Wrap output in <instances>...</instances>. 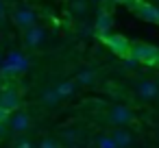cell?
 <instances>
[{
    "mask_svg": "<svg viewBox=\"0 0 159 148\" xmlns=\"http://www.w3.org/2000/svg\"><path fill=\"white\" fill-rule=\"evenodd\" d=\"M107 118H109V122H111L113 126H129V124L135 120V113H133V109H129L126 105H113V107L109 109Z\"/></svg>",
    "mask_w": 159,
    "mask_h": 148,
    "instance_id": "6da1fadb",
    "label": "cell"
},
{
    "mask_svg": "<svg viewBox=\"0 0 159 148\" xmlns=\"http://www.w3.org/2000/svg\"><path fill=\"white\" fill-rule=\"evenodd\" d=\"M131 57L137 63H157L159 61V50L152 48V46H148V44H133Z\"/></svg>",
    "mask_w": 159,
    "mask_h": 148,
    "instance_id": "7a4b0ae2",
    "label": "cell"
},
{
    "mask_svg": "<svg viewBox=\"0 0 159 148\" xmlns=\"http://www.w3.org/2000/svg\"><path fill=\"white\" fill-rule=\"evenodd\" d=\"M105 42H107V46H109L113 52H118V55H131V48H133V44H131L126 37H122V35H109V33H105Z\"/></svg>",
    "mask_w": 159,
    "mask_h": 148,
    "instance_id": "3957f363",
    "label": "cell"
},
{
    "mask_svg": "<svg viewBox=\"0 0 159 148\" xmlns=\"http://www.w3.org/2000/svg\"><path fill=\"white\" fill-rule=\"evenodd\" d=\"M135 94H137V98H142V100H152V98L159 96V85H157L155 81H142V83H137Z\"/></svg>",
    "mask_w": 159,
    "mask_h": 148,
    "instance_id": "277c9868",
    "label": "cell"
},
{
    "mask_svg": "<svg viewBox=\"0 0 159 148\" xmlns=\"http://www.w3.org/2000/svg\"><path fill=\"white\" fill-rule=\"evenodd\" d=\"M13 20H16L18 26H22V29H31V26H35V11L29 9V7H20V9L13 13Z\"/></svg>",
    "mask_w": 159,
    "mask_h": 148,
    "instance_id": "5b68a950",
    "label": "cell"
},
{
    "mask_svg": "<svg viewBox=\"0 0 159 148\" xmlns=\"http://www.w3.org/2000/svg\"><path fill=\"white\" fill-rule=\"evenodd\" d=\"M111 139L116 141L118 148H129V146H133V133L126 131L124 126H118V128L111 133Z\"/></svg>",
    "mask_w": 159,
    "mask_h": 148,
    "instance_id": "8992f818",
    "label": "cell"
},
{
    "mask_svg": "<svg viewBox=\"0 0 159 148\" xmlns=\"http://www.w3.org/2000/svg\"><path fill=\"white\" fill-rule=\"evenodd\" d=\"M18 105H20V98H18V94H16L13 89L0 92V107H2V109L13 111V109H18Z\"/></svg>",
    "mask_w": 159,
    "mask_h": 148,
    "instance_id": "52a82bcc",
    "label": "cell"
},
{
    "mask_svg": "<svg viewBox=\"0 0 159 148\" xmlns=\"http://www.w3.org/2000/svg\"><path fill=\"white\" fill-rule=\"evenodd\" d=\"M44 39H46V31H44V29H39V26H31V29H26V46L37 48Z\"/></svg>",
    "mask_w": 159,
    "mask_h": 148,
    "instance_id": "ba28073f",
    "label": "cell"
},
{
    "mask_svg": "<svg viewBox=\"0 0 159 148\" xmlns=\"http://www.w3.org/2000/svg\"><path fill=\"white\" fill-rule=\"evenodd\" d=\"M9 126H11V131L22 133V131H26V128L31 126V118H29L26 113H16V115L9 120Z\"/></svg>",
    "mask_w": 159,
    "mask_h": 148,
    "instance_id": "9c48e42d",
    "label": "cell"
},
{
    "mask_svg": "<svg viewBox=\"0 0 159 148\" xmlns=\"http://www.w3.org/2000/svg\"><path fill=\"white\" fill-rule=\"evenodd\" d=\"M135 11L139 13V18H144V20H148V22H159V9H155L152 5L139 2Z\"/></svg>",
    "mask_w": 159,
    "mask_h": 148,
    "instance_id": "30bf717a",
    "label": "cell"
},
{
    "mask_svg": "<svg viewBox=\"0 0 159 148\" xmlns=\"http://www.w3.org/2000/svg\"><path fill=\"white\" fill-rule=\"evenodd\" d=\"M55 89L59 92L61 98H68V96H72V94L76 92V83H74V81H63V83H59Z\"/></svg>",
    "mask_w": 159,
    "mask_h": 148,
    "instance_id": "8fae6325",
    "label": "cell"
},
{
    "mask_svg": "<svg viewBox=\"0 0 159 148\" xmlns=\"http://www.w3.org/2000/svg\"><path fill=\"white\" fill-rule=\"evenodd\" d=\"M111 24H113V22H111V18H109L107 13H100V16H98V20H96V26H98V31H102V35H105V33H109Z\"/></svg>",
    "mask_w": 159,
    "mask_h": 148,
    "instance_id": "7c38bea8",
    "label": "cell"
},
{
    "mask_svg": "<svg viewBox=\"0 0 159 148\" xmlns=\"http://www.w3.org/2000/svg\"><path fill=\"white\" fill-rule=\"evenodd\" d=\"M57 100H61V96H59V92H57V89H52V92H46V94H44V102L55 105Z\"/></svg>",
    "mask_w": 159,
    "mask_h": 148,
    "instance_id": "4fadbf2b",
    "label": "cell"
},
{
    "mask_svg": "<svg viewBox=\"0 0 159 148\" xmlns=\"http://www.w3.org/2000/svg\"><path fill=\"white\" fill-rule=\"evenodd\" d=\"M98 146H100V148H118L116 141L111 139V135H109V137H98Z\"/></svg>",
    "mask_w": 159,
    "mask_h": 148,
    "instance_id": "5bb4252c",
    "label": "cell"
},
{
    "mask_svg": "<svg viewBox=\"0 0 159 148\" xmlns=\"http://www.w3.org/2000/svg\"><path fill=\"white\" fill-rule=\"evenodd\" d=\"M92 81H94V72H92V70H85V72L79 74V83H85V85H87V83H92Z\"/></svg>",
    "mask_w": 159,
    "mask_h": 148,
    "instance_id": "9a60e30c",
    "label": "cell"
},
{
    "mask_svg": "<svg viewBox=\"0 0 159 148\" xmlns=\"http://www.w3.org/2000/svg\"><path fill=\"white\" fill-rule=\"evenodd\" d=\"M39 148H59V144H57L55 139H50V137H46V139H42V144H39Z\"/></svg>",
    "mask_w": 159,
    "mask_h": 148,
    "instance_id": "2e32d148",
    "label": "cell"
},
{
    "mask_svg": "<svg viewBox=\"0 0 159 148\" xmlns=\"http://www.w3.org/2000/svg\"><path fill=\"white\" fill-rule=\"evenodd\" d=\"M7 115H9V111L0 107V122H2V120H7Z\"/></svg>",
    "mask_w": 159,
    "mask_h": 148,
    "instance_id": "e0dca14e",
    "label": "cell"
},
{
    "mask_svg": "<svg viewBox=\"0 0 159 148\" xmlns=\"http://www.w3.org/2000/svg\"><path fill=\"white\" fill-rule=\"evenodd\" d=\"M16 148H33V146H31V144H29V141H20V144H18V146H16Z\"/></svg>",
    "mask_w": 159,
    "mask_h": 148,
    "instance_id": "ac0fdd59",
    "label": "cell"
},
{
    "mask_svg": "<svg viewBox=\"0 0 159 148\" xmlns=\"http://www.w3.org/2000/svg\"><path fill=\"white\" fill-rule=\"evenodd\" d=\"M5 16V9H2V2H0V18H2Z\"/></svg>",
    "mask_w": 159,
    "mask_h": 148,
    "instance_id": "d6986e66",
    "label": "cell"
},
{
    "mask_svg": "<svg viewBox=\"0 0 159 148\" xmlns=\"http://www.w3.org/2000/svg\"><path fill=\"white\" fill-rule=\"evenodd\" d=\"M122 2H129V0H122Z\"/></svg>",
    "mask_w": 159,
    "mask_h": 148,
    "instance_id": "ffe728a7",
    "label": "cell"
},
{
    "mask_svg": "<svg viewBox=\"0 0 159 148\" xmlns=\"http://www.w3.org/2000/svg\"><path fill=\"white\" fill-rule=\"evenodd\" d=\"M94 2H98V0H94Z\"/></svg>",
    "mask_w": 159,
    "mask_h": 148,
    "instance_id": "44dd1931",
    "label": "cell"
},
{
    "mask_svg": "<svg viewBox=\"0 0 159 148\" xmlns=\"http://www.w3.org/2000/svg\"><path fill=\"white\" fill-rule=\"evenodd\" d=\"M157 65H159V61H157Z\"/></svg>",
    "mask_w": 159,
    "mask_h": 148,
    "instance_id": "7402d4cb",
    "label": "cell"
}]
</instances>
